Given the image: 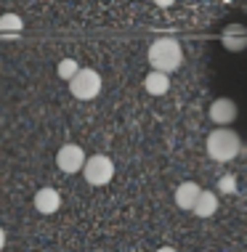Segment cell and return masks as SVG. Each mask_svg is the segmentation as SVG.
<instances>
[{
	"instance_id": "2",
	"label": "cell",
	"mask_w": 247,
	"mask_h": 252,
	"mask_svg": "<svg viewBox=\"0 0 247 252\" xmlns=\"http://www.w3.org/2000/svg\"><path fill=\"white\" fill-rule=\"evenodd\" d=\"M205 152L215 162H231L242 152V141H239V135L231 127H215L208 135V141H205Z\"/></svg>"
},
{
	"instance_id": "4",
	"label": "cell",
	"mask_w": 247,
	"mask_h": 252,
	"mask_svg": "<svg viewBox=\"0 0 247 252\" xmlns=\"http://www.w3.org/2000/svg\"><path fill=\"white\" fill-rule=\"evenodd\" d=\"M82 175H85V181L91 186H106L114 178V162L106 154H93L82 165Z\"/></svg>"
},
{
	"instance_id": "8",
	"label": "cell",
	"mask_w": 247,
	"mask_h": 252,
	"mask_svg": "<svg viewBox=\"0 0 247 252\" xmlns=\"http://www.w3.org/2000/svg\"><path fill=\"white\" fill-rule=\"evenodd\" d=\"M32 204H35V210H37L40 215H53V213L61 207V196H59L56 189L45 186V189H40V191L35 194Z\"/></svg>"
},
{
	"instance_id": "13",
	"label": "cell",
	"mask_w": 247,
	"mask_h": 252,
	"mask_svg": "<svg viewBox=\"0 0 247 252\" xmlns=\"http://www.w3.org/2000/svg\"><path fill=\"white\" fill-rule=\"evenodd\" d=\"M77 72H80V64H77L74 59H61L59 66H56V74H59L61 80H67V83H70V80H72Z\"/></svg>"
},
{
	"instance_id": "6",
	"label": "cell",
	"mask_w": 247,
	"mask_h": 252,
	"mask_svg": "<svg viewBox=\"0 0 247 252\" xmlns=\"http://www.w3.org/2000/svg\"><path fill=\"white\" fill-rule=\"evenodd\" d=\"M237 114H239V109L231 98H215L210 104V120H212V125H218V127H229L231 122L237 120Z\"/></svg>"
},
{
	"instance_id": "17",
	"label": "cell",
	"mask_w": 247,
	"mask_h": 252,
	"mask_svg": "<svg viewBox=\"0 0 247 252\" xmlns=\"http://www.w3.org/2000/svg\"><path fill=\"white\" fill-rule=\"evenodd\" d=\"M157 252H178V250H173V247H160Z\"/></svg>"
},
{
	"instance_id": "7",
	"label": "cell",
	"mask_w": 247,
	"mask_h": 252,
	"mask_svg": "<svg viewBox=\"0 0 247 252\" xmlns=\"http://www.w3.org/2000/svg\"><path fill=\"white\" fill-rule=\"evenodd\" d=\"M221 43H223V48L231 51V53L245 51L247 48V30H245V24H229L221 32Z\"/></svg>"
},
{
	"instance_id": "15",
	"label": "cell",
	"mask_w": 247,
	"mask_h": 252,
	"mask_svg": "<svg viewBox=\"0 0 247 252\" xmlns=\"http://www.w3.org/2000/svg\"><path fill=\"white\" fill-rule=\"evenodd\" d=\"M152 3L157 5V8H170V5L176 3V0H152Z\"/></svg>"
},
{
	"instance_id": "14",
	"label": "cell",
	"mask_w": 247,
	"mask_h": 252,
	"mask_svg": "<svg viewBox=\"0 0 247 252\" xmlns=\"http://www.w3.org/2000/svg\"><path fill=\"white\" fill-rule=\"evenodd\" d=\"M218 186H221V191H234V178H231V175H229V178H221V183H218Z\"/></svg>"
},
{
	"instance_id": "3",
	"label": "cell",
	"mask_w": 247,
	"mask_h": 252,
	"mask_svg": "<svg viewBox=\"0 0 247 252\" xmlns=\"http://www.w3.org/2000/svg\"><path fill=\"white\" fill-rule=\"evenodd\" d=\"M70 93L77 101L96 98L101 93V74L96 72V69H88V66H85V69L80 66V72L70 80Z\"/></svg>"
},
{
	"instance_id": "10",
	"label": "cell",
	"mask_w": 247,
	"mask_h": 252,
	"mask_svg": "<svg viewBox=\"0 0 247 252\" xmlns=\"http://www.w3.org/2000/svg\"><path fill=\"white\" fill-rule=\"evenodd\" d=\"M143 88H146L149 96H165V93L170 91V74L152 69L146 77H143Z\"/></svg>"
},
{
	"instance_id": "9",
	"label": "cell",
	"mask_w": 247,
	"mask_h": 252,
	"mask_svg": "<svg viewBox=\"0 0 247 252\" xmlns=\"http://www.w3.org/2000/svg\"><path fill=\"white\" fill-rule=\"evenodd\" d=\"M200 194H202V189L197 186L194 181H183L181 186L176 189V204L181 210H194V204H197V199H200Z\"/></svg>"
},
{
	"instance_id": "16",
	"label": "cell",
	"mask_w": 247,
	"mask_h": 252,
	"mask_svg": "<svg viewBox=\"0 0 247 252\" xmlns=\"http://www.w3.org/2000/svg\"><path fill=\"white\" fill-rule=\"evenodd\" d=\"M3 247H5V231L0 228V250H3Z\"/></svg>"
},
{
	"instance_id": "1",
	"label": "cell",
	"mask_w": 247,
	"mask_h": 252,
	"mask_svg": "<svg viewBox=\"0 0 247 252\" xmlns=\"http://www.w3.org/2000/svg\"><path fill=\"white\" fill-rule=\"evenodd\" d=\"M149 64H152V69L157 72H176L181 69L183 64V51H181V43L173 37H160L154 40L152 45H149Z\"/></svg>"
},
{
	"instance_id": "12",
	"label": "cell",
	"mask_w": 247,
	"mask_h": 252,
	"mask_svg": "<svg viewBox=\"0 0 247 252\" xmlns=\"http://www.w3.org/2000/svg\"><path fill=\"white\" fill-rule=\"evenodd\" d=\"M24 32V22H22V16L19 13H13V11H5V13H0V35H22Z\"/></svg>"
},
{
	"instance_id": "11",
	"label": "cell",
	"mask_w": 247,
	"mask_h": 252,
	"mask_svg": "<svg viewBox=\"0 0 247 252\" xmlns=\"http://www.w3.org/2000/svg\"><path fill=\"white\" fill-rule=\"evenodd\" d=\"M191 213H194L197 218H212L218 213V194L215 191H205L202 189V194H200V199H197Z\"/></svg>"
},
{
	"instance_id": "5",
	"label": "cell",
	"mask_w": 247,
	"mask_h": 252,
	"mask_svg": "<svg viewBox=\"0 0 247 252\" xmlns=\"http://www.w3.org/2000/svg\"><path fill=\"white\" fill-rule=\"evenodd\" d=\"M85 152L77 146V144H64L56 152V167L61 173L72 175V173H82V165H85Z\"/></svg>"
}]
</instances>
